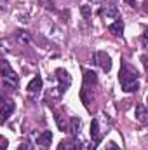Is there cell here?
<instances>
[{
	"label": "cell",
	"instance_id": "6da1fadb",
	"mask_svg": "<svg viewBox=\"0 0 148 150\" xmlns=\"http://www.w3.org/2000/svg\"><path fill=\"white\" fill-rule=\"evenodd\" d=\"M118 80H120V86L125 93H136L140 89V82H138V72L127 65L125 61L120 65V72H118Z\"/></svg>",
	"mask_w": 148,
	"mask_h": 150
},
{
	"label": "cell",
	"instance_id": "7a4b0ae2",
	"mask_svg": "<svg viewBox=\"0 0 148 150\" xmlns=\"http://www.w3.org/2000/svg\"><path fill=\"white\" fill-rule=\"evenodd\" d=\"M54 77H56V80H58V93L59 94H65L66 91H68V87L72 86V77H70V74L66 72V70H63V68H58L56 72H54Z\"/></svg>",
	"mask_w": 148,
	"mask_h": 150
},
{
	"label": "cell",
	"instance_id": "3957f363",
	"mask_svg": "<svg viewBox=\"0 0 148 150\" xmlns=\"http://www.w3.org/2000/svg\"><path fill=\"white\" fill-rule=\"evenodd\" d=\"M92 61L103 72H110L111 70V58H110V54H106L105 51H96L94 56H92Z\"/></svg>",
	"mask_w": 148,
	"mask_h": 150
},
{
	"label": "cell",
	"instance_id": "277c9868",
	"mask_svg": "<svg viewBox=\"0 0 148 150\" xmlns=\"http://www.w3.org/2000/svg\"><path fill=\"white\" fill-rule=\"evenodd\" d=\"M91 138H92V143L89 145V150H96L99 142L103 140V131L99 127V119H92V122H91Z\"/></svg>",
	"mask_w": 148,
	"mask_h": 150
},
{
	"label": "cell",
	"instance_id": "5b68a950",
	"mask_svg": "<svg viewBox=\"0 0 148 150\" xmlns=\"http://www.w3.org/2000/svg\"><path fill=\"white\" fill-rule=\"evenodd\" d=\"M42 86H44V80H42L40 75H35V77L30 80V84H28V87H26V93H28V96H30L32 100H35L38 94L42 93Z\"/></svg>",
	"mask_w": 148,
	"mask_h": 150
},
{
	"label": "cell",
	"instance_id": "8992f818",
	"mask_svg": "<svg viewBox=\"0 0 148 150\" xmlns=\"http://www.w3.org/2000/svg\"><path fill=\"white\" fill-rule=\"evenodd\" d=\"M98 12H99V16H101L105 21H111V19L115 21L117 18H120V12H118V9H117L115 5H103Z\"/></svg>",
	"mask_w": 148,
	"mask_h": 150
},
{
	"label": "cell",
	"instance_id": "52a82bcc",
	"mask_svg": "<svg viewBox=\"0 0 148 150\" xmlns=\"http://www.w3.org/2000/svg\"><path fill=\"white\" fill-rule=\"evenodd\" d=\"M14 110H16V103H14L12 100H7V101L2 103V108H0V126L12 115Z\"/></svg>",
	"mask_w": 148,
	"mask_h": 150
},
{
	"label": "cell",
	"instance_id": "ba28073f",
	"mask_svg": "<svg viewBox=\"0 0 148 150\" xmlns=\"http://www.w3.org/2000/svg\"><path fill=\"white\" fill-rule=\"evenodd\" d=\"M0 77L2 79H18L16 72L11 68L9 61H5V59H0Z\"/></svg>",
	"mask_w": 148,
	"mask_h": 150
},
{
	"label": "cell",
	"instance_id": "9c48e42d",
	"mask_svg": "<svg viewBox=\"0 0 148 150\" xmlns=\"http://www.w3.org/2000/svg\"><path fill=\"white\" fill-rule=\"evenodd\" d=\"M108 32L113 33L115 37H122V33H124V21H122L120 18H117L113 23L108 25Z\"/></svg>",
	"mask_w": 148,
	"mask_h": 150
},
{
	"label": "cell",
	"instance_id": "30bf717a",
	"mask_svg": "<svg viewBox=\"0 0 148 150\" xmlns=\"http://www.w3.org/2000/svg\"><path fill=\"white\" fill-rule=\"evenodd\" d=\"M51 142H52V133L51 131H44L37 136V145L42 147V149H47L51 145Z\"/></svg>",
	"mask_w": 148,
	"mask_h": 150
},
{
	"label": "cell",
	"instance_id": "8fae6325",
	"mask_svg": "<svg viewBox=\"0 0 148 150\" xmlns=\"http://www.w3.org/2000/svg\"><path fill=\"white\" fill-rule=\"evenodd\" d=\"M80 127H82V120L78 117H72L70 119V124H68V131L72 136H77L80 133Z\"/></svg>",
	"mask_w": 148,
	"mask_h": 150
},
{
	"label": "cell",
	"instance_id": "7c38bea8",
	"mask_svg": "<svg viewBox=\"0 0 148 150\" xmlns=\"http://www.w3.org/2000/svg\"><path fill=\"white\" fill-rule=\"evenodd\" d=\"M80 100H82V103L85 105V108H89V105H91V101H92V89H89L87 86H84L82 91H80Z\"/></svg>",
	"mask_w": 148,
	"mask_h": 150
},
{
	"label": "cell",
	"instance_id": "4fadbf2b",
	"mask_svg": "<svg viewBox=\"0 0 148 150\" xmlns=\"http://www.w3.org/2000/svg\"><path fill=\"white\" fill-rule=\"evenodd\" d=\"M98 82V75L94 74L92 70H84V86H94Z\"/></svg>",
	"mask_w": 148,
	"mask_h": 150
},
{
	"label": "cell",
	"instance_id": "5bb4252c",
	"mask_svg": "<svg viewBox=\"0 0 148 150\" xmlns=\"http://www.w3.org/2000/svg\"><path fill=\"white\" fill-rule=\"evenodd\" d=\"M136 119H138L140 122H143V124L148 120V112H147V108H145L143 103H138V105H136Z\"/></svg>",
	"mask_w": 148,
	"mask_h": 150
},
{
	"label": "cell",
	"instance_id": "9a60e30c",
	"mask_svg": "<svg viewBox=\"0 0 148 150\" xmlns=\"http://www.w3.org/2000/svg\"><path fill=\"white\" fill-rule=\"evenodd\" d=\"M16 40H18L19 45L26 47V45L30 44V35H28L26 32H23V30H18V32H16Z\"/></svg>",
	"mask_w": 148,
	"mask_h": 150
},
{
	"label": "cell",
	"instance_id": "2e32d148",
	"mask_svg": "<svg viewBox=\"0 0 148 150\" xmlns=\"http://www.w3.org/2000/svg\"><path fill=\"white\" fill-rule=\"evenodd\" d=\"M56 124H58V127L61 131H68V122H66V119H65L63 113L56 112Z\"/></svg>",
	"mask_w": 148,
	"mask_h": 150
},
{
	"label": "cell",
	"instance_id": "e0dca14e",
	"mask_svg": "<svg viewBox=\"0 0 148 150\" xmlns=\"http://www.w3.org/2000/svg\"><path fill=\"white\" fill-rule=\"evenodd\" d=\"M2 86L7 91H14L18 87V79H2Z\"/></svg>",
	"mask_w": 148,
	"mask_h": 150
},
{
	"label": "cell",
	"instance_id": "ac0fdd59",
	"mask_svg": "<svg viewBox=\"0 0 148 150\" xmlns=\"http://www.w3.org/2000/svg\"><path fill=\"white\" fill-rule=\"evenodd\" d=\"M61 149L63 150H80V145L75 140H70V142H63L61 143Z\"/></svg>",
	"mask_w": 148,
	"mask_h": 150
},
{
	"label": "cell",
	"instance_id": "d6986e66",
	"mask_svg": "<svg viewBox=\"0 0 148 150\" xmlns=\"http://www.w3.org/2000/svg\"><path fill=\"white\" fill-rule=\"evenodd\" d=\"M80 12H82V16H84L85 19H89V18H91V7H89V5H82Z\"/></svg>",
	"mask_w": 148,
	"mask_h": 150
},
{
	"label": "cell",
	"instance_id": "ffe728a7",
	"mask_svg": "<svg viewBox=\"0 0 148 150\" xmlns=\"http://www.w3.org/2000/svg\"><path fill=\"white\" fill-rule=\"evenodd\" d=\"M106 150H120V147H118L115 142H108V143H106Z\"/></svg>",
	"mask_w": 148,
	"mask_h": 150
},
{
	"label": "cell",
	"instance_id": "44dd1931",
	"mask_svg": "<svg viewBox=\"0 0 148 150\" xmlns=\"http://www.w3.org/2000/svg\"><path fill=\"white\" fill-rule=\"evenodd\" d=\"M7 9V0H0V12H5Z\"/></svg>",
	"mask_w": 148,
	"mask_h": 150
},
{
	"label": "cell",
	"instance_id": "7402d4cb",
	"mask_svg": "<svg viewBox=\"0 0 148 150\" xmlns=\"http://www.w3.org/2000/svg\"><path fill=\"white\" fill-rule=\"evenodd\" d=\"M18 150H30V145H28V143L25 142V143H21V145L18 147Z\"/></svg>",
	"mask_w": 148,
	"mask_h": 150
},
{
	"label": "cell",
	"instance_id": "603a6c76",
	"mask_svg": "<svg viewBox=\"0 0 148 150\" xmlns=\"http://www.w3.org/2000/svg\"><path fill=\"white\" fill-rule=\"evenodd\" d=\"M141 45H143V49H147V33L141 35Z\"/></svg>",
	"mask_w": 148,
	"mask_h": 150
},
{
	"label": "cell",
	"instance_id": "cb8c5ba5",
	"mask_svg": "<svg viewBox=\"0 0 148 150\" xmlns=\"http://www.w3.org/2000/svg\"><path fill=\"white\" fill-rule=\"evenodd\" d=\"M127 4H129V5H132V7H134V5H136V0H127Z\"/></svg>",
	"mask_w": 148,
	"mask_h": 150
}]
</instances>
